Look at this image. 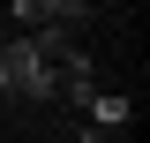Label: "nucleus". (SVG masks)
Listing matches in <instances>:
<instances>
[{
  "instance_id": "nucleus-1",
  "label": "nucleus",
  "mask_w": 150,
  "mask_h": 143,
  "mask_svg": "<svg viewBox=\"0 0 150 143\" xmlns=\"http://www.w3.org/2000/svg\"><path fill=\"white\" fill-rule=\"evenodd\" d=\"M0 90H15V98H30V106H45L53 98V60L38 53L30 38H0Z\"/></svg>"
},
{
  "instance_id": "nucleus-2",
  "label": "nucleus",
  "mask_w": 150,
  "mask_h": 143,
  "mask_svg": "<svg viewBox=\"0 0 150 143\" xmlns=\"http://www.w3.org/2000/svg\"><path fill=\"white\" fill-rule=\"evenodd\" d=\"M83 113H90V121H98V136H120V128H128V98H120V90H98V98H90V106H83Z\"/></svg>"
},
{
  "instance_id": "nucleus-3",
  "label": "nucleus",
  "mask_w": 150,
  "mask_h": 143,
  "mask_svg": "<svg viewBox=\"0 0 150 143\" xmlns=\"http://www.w3.org/2000/svg\"><path fill=\"white\" fill-rule=\"evenodd\" d=\"M68 143H83V136H68Z\"/></svg>"
},
{
  "instance_id": "nucleus-4",
  "label": "nucleus",
  "mask_w": 150,
  "mask_h": 143,
  "mask_svg": "<svg viewBox=\"0 0 150 143\" xmlns=\"http://www.w3.org/2000/svg\"><path fill=\"white\" fill-rule=\"evenodd\" d=\"M0 98H8V90H0Z\"/></svg>"
}]
</instances>
